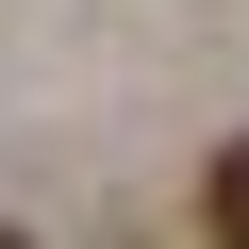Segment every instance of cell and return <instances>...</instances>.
I'll list each match as a JSON object with an SVG mask.
<instances>
[{
  "label": "cell",
  "mask_w": 249,
  "mask_h": 249,
  "mask_svg": "<svg viewBox=\"0 0 249 249\" xmlns=\"http://www.w3.org/2000/svg\"><path fill=\"white\" fill-rule=\"evenodd\" d=\"M199 232H216V249H249V133L199 166Z\"/></svg>",
  "instance_id": "obj_1"
},
{
  "label": "cell",
  "mask_w": 249,
  "mask_h": 249,
  "mask_svg": "<svg viewBox=\"0 0 249 249\" xmlns=\"http://www.w3.org/2000/svg\"><path fill=\"white\" fill-rule=\"evenodd\" d=\"M0 249H34V232H0Z\"/></svg>",
  "instance_id": "obj_2"
}]
</instances>
